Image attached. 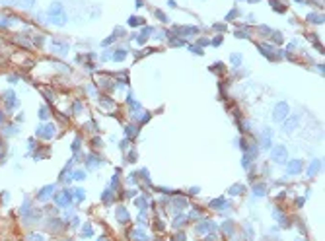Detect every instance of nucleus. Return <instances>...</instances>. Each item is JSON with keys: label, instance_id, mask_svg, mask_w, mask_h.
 Returning <instances> with one entry per match:
<instances>
[{"label": "nucleus", "instance_id": "nucleus-2", "mask_svg": "<svg viewBox=\"0 0 325 241\" xmlns=\"http://www.w3.org/2000/svg\"><path fill=\"white\" fill-rule=\"evenodd\" d=\"M286 115H288V103H279V105H275V109H273V119L276 122H282L286 119Z\"/></svg>", "mask_w": 325, "mask_h": 241}, {"label": "nucleus", "instance_id": "nucleus-4", "mask_svg": "<svg viewBox=\"0 0 325 241\" xmlns=\"http://www.w3.org/2000/svg\"><path fill=\"white\" fill-rule=\"evenodd\" d=\"M175 33L177 35H195V33H199V27H195V25H183V27H181V25H177V27H175Z\"/></svg>", "mask_w": 325, "mask_h": 241}, {"label": "nucleus", "instance_id": "nucleus-17", "mask_svg": "<svg viewBox=\"0 0 325 241\" xmlns=\"http://www.w3.org/2000/svg\"><path fill=\"white\" fill-rule=\"evenodd\" d=\"M117 218H119L121 222H127V220H129V214H127L125 208H119V210H117Z\"/></svg>", "mask_w": 325, "mask_h": 241}, {"label": "nucleus", "instance_id": "nucleus-33", "mask_svg": "<svg viewBox=\"0 0 325 241\" xmlns=\"http://www.w3.org/2000/svg\"><path fill=\"white\" fill-rule=\"evenodd\" d=\"M197 43H199L201 47H206V45H210V41H209V39H199Z\"/></svg>", "mask_w": 325, "mask_h": 241}, {"label": "nucleus", "instance_id": "nucleus-14", "mask_svg": "<svg viewBox=\"0 0 325 241\" xmlns=\"http://www.w3.org/2000/svg\"><path fill=\"white\" fill-rule=\"evenodd\" d=\"M269 2H271V6H273V8H275V10H276L279 14H284V12H286V8L282 6V4L279 2V0H269Z\"/></svg>", "mask_w": 325, "mask_h": 241}, {"label": "nucleus", "instance_id": "nucleus-12", "mask_svg": "<svg viewBox=\"0 0 325 241\" xmlns=\"http://www.w3.org/2000/svg\"><path fill=\"white\" fill-rule=\"evenodd\" d=\"M150 33H152V27H144V29H142V33H140V35L136 37V41H138V43H140V45H142V43L146 41V37L150 35Z\"/></svg>", "mask_w": 325, "mask_h": 241}, {"label": "nucleus", "instance_id": "nucleus-40", "mask_svg": "<svg viewBox=\"0 0 325 241\" xmlns=\"http://www.w3.org/2000/svg\"><path fill=\"white\" fill-rule=\"evenodd\" d=\"M296 2H304V0H296Z\"/></svg>", "mask_w": 325, "mask_h": 241}, {"label": "nucleus", "instance_id": "nucleus-5", "mask_svg": "<svg viewBox=\"0 0 325 241\" xmlns=\"http://www.w3.org/2000/svg\"><path fill=\"white\" fill-rule=\"evenodd\" d=\"M37 134L49 140V138H53V134H55V126H53V125H45V126H39V128H37Z\"/></svg>", "mask_w": 325, "mask_h": 241}, {"label": "nucleus", "instance_id": "nucleus-7", "mask_svg": "<svg viewBox=\"0 0 325 241\" xmlns=\"http://www.w3.org/2000/svg\"><path fill=\"white\" fill-rule=\"evenodd\" d=\"M257 49H259L261 53H263V55L267 57L269 60H275V53H273V47H271V45H261V43H259V45H257Z\"/></svg>", "mask_w": 325, "mask_h": 241}, {"label": "nucleus", "instance_id": "nucleus-26", "mask_svg": "<svg viewBox=\"0 0 325 241\" xmlns=\"http://www.w3.org/2000/svg\"><path fill=\"white\" fill-rule=\"evenodd\" d=\"M243 191V187L242 185H236V187H232L230 189V195H238V192H242Z\"/></svg>", "mask_w": 325, "mask_h": 241}, {"label": "nucleus", "instance_id": "nucleus-27", "mask_svg": "<svg viewBox=\"0 0 325 241\" xmlns=\"http://www.w3.org/2000/svg\"><path fill=\"white\" fill-rule=\"evenodd\" d=\"M255 195H259V196H263V195H265V187H263V185H261V187L257 185V187H255Z\"/></svg>", "mask_w": 325, "mask_h": 241}, {"label": "nucleus", "instance_id": "nucleus-25", "mask_svg": "<svg viewBox=\"0 0 325 241\" xmlns=\"http://www.w3.org/2000/svg\"><path fill=\"white\" fill-rule=\"evenodd\" d=\"M238 16H239L238 10H230V12L226 14V20H234V18H238Z\"/></svg>", "mask_w": 325, "mask_h": 241}, {"label": "nucleus", "instance_id": "nucleus-16", "mask_svg": "<svg viewBox=\"0 0 325 241\" xmlns=\"http://www.w3.org/2000/svg\"><path fill=\"white\" fill-rule=\"evenodd\" d=\"M53 191H55V187H53V185H51V187H45V189L39 192V199H41V200H45V196H49Z\"/></svg>", "mask_w": 325, "mask_h": 241}, {"label": "nucleus", "instance_id": "nucleus-29", "mask_svg": "<svg viewBox=\"0 0 325 241\" xmlns=\"http://www.w3.org/2000/svg\"><path fill=\"white\" fill-rule=\"evenodd\" d=\"M88 163H90V165H99V159L94 158V156H90V158H88Z\"/></svg>", "mask_w": 325, "mask_h": 241}, {"label": "nucleus", "instance_id": "nucleus-9", "mask_svg": "<svg viewBox=\"0 0 325 241\" xmlns=\"http://www.w3.org/2000/svg\"><path fill=\"white\" fill-rule=\"evenodd\" d=\"M68 196H70V192H68V191H66V192H62V195H58L57 199H55V200H57V204H61V206H66L68 202H70V199H68Z\"/></svg>", "mask_w": 325, "mask_h": 241}, {"label": "nucleus", "instance_id": "nucleus-19", "mask_svg": "<svg viewBox=\"0 0 325 241\" xmlns=\"http://www.w3.org/2000/svg\"><path fill=\"white\" fill-rule=\"evenodd\" d=\"M129 25H144V20H142V18H135V16H132V18H129Z\"/></svg>", "mask_w": 325, "mask_h": 241}, {"label": "nucleus", "instance_id": "nucleus-10", "mask_svg": "<svg viewBox=\"0 0 325 241\" xmlns=\"http://www.w3.org/2000/svg\"><path fill=\"white\" fill-rule=\"evenodd\" d=\"M319 167H321V162L319 159H316V162H312V165H310V169H308V177H313V175L319 171Z\"/></svg>", "mask_w": 325, "mask_h": 241}, {"label": "nucleus", "instance_id": "nucleus-38", "mask_svg": "<svg viewBox=\"0 0 325 241\" xmlns=\"http://www.w3.org/2000/svg\"><path fill=\"white\" fill-rule=\"evenodd\" d=\"M261 31H263V33H271V29L267 27V25H261Z\"/></svg>", "mask_w": 325, "mask_h": 241}, {"label": "nucleus", "instance_id": "nucleus-42", "mask_svg": "<svg viewBox=\"0 0 325 241\" xmlns=\"http://www.w3.org/2000/svg\"><path fill=\"white\" fill-rule=\"evenodd\" d=\"M0 119H2V115H0Z\"/></svg>", "mask_w": 325, "mask_h": 241}, {"label": "nucleus", "instance_id": "nucleus-24", "mask_svg": "<svg viewBox=\"0 0 325 241\" xmlns=\"http://www.w3.org/2000/svg\"><path fill=\"white\" fill-rule=\"evenodd\" d=\"M14 18H4L2 21H0V27H6V25H10V24H14Z\"/></svg>", "mask_w": 325, "mask_h": 241}, {"label": "nucleus", "instance_id": "nucleus-20", "mask_svg": "<svg viewBox=\"0 0 325 241\" xmlns=\"http://www.w3.org/2000/svg\"><path fill=\"white\" fill-rule=\"evenodd\" d=\"M18 2H20V6H22V8H31L35 4V0H18Z\"/></svg>", "mask_w": 325, "mask_h": 241}, {"label": "nucleus", "instance_id": "nucleus-13", "mask_svg": "<svg viewBox=\"0 0 325 241\" xmlns=\"http://www.w3.org/2000/svg\"><path fill=\"white\" fill-rule=\"evenodd\" d=\"M53 43H55V45H53V49H55V51H58L61 55H65V53L68 51V45H61L62 41H53Z\"/></svg>", "mask_w": 325, "mask_h": 241}, {"label": "nucleus", "instance_id": "nucleus-30", "mask_svg": "<svg viewBox=\"0 0 325 241\" xmlns=\"http://www.w3.org/2000/svg\"><path fill=\"white\" fill-rule=\"evenodd\" d=\"M273 39H276V45H280V43H282V35L276 31V33H273Z\"/></svg>", "mask_w": 325, "mask_h": 241}, {"label": "nucleus", "instance_id": "nucleus-15", "mask_svg": "<svg viewBox=\"0 0 325 241\" xmlns=\"http://www.w3.org/2000/svg\"><path fill=\"white\" fill-rule=\"evenodd\" d=\"M269 146H271V130L265 128V132H263V148H269Z\"/></svg>", "mask_w": 325, "mask_h": 241}, {"label": "nucleus", "instance_id": "nucleus-31", "mask_svg": "<svg viewBox=\"0 0 325 241\" xmlns=\"http://www.w3.org/2000/svg\"><path fill=\"white\" fill-rule=\"evenodd\" d=\"M172 43H173L175 47H183V45H185V41H183V39H172Z\"/></svg>", "mask_w": 325, "mask_h": 241}, {"label": "nucleus", "instance_id": "nucleus-21", "mask_svg": "<svg viewBox=\"0 0 325 241\" xmlns=\"http://www.w3.org/2000/svg\"><path fill=\"white\" fill-rule=\"evenodd\" d=\"M210 206H214V208H222V206H226V200H224V199L212 200V202H210Z\"/></svg>", "mask_w": 325, "mask_h": 241}, {"label": "nucleus", "instance_id": "nucleus-34", "mask_svg": "<svg viewBox=\"0 0 325 241\" xmlns=\"http://www.w3.org/2000/svg\"><path fill=\"white\" fill-rule=\"evenodd\" d=\"M212 27H214L216 31H224V29H226V27H224V25H222V24H214V25H212Z\"/></svg>", "mask_w": 325, "mask_h": 241}, {"label": "nucleus", "instance_id": "nucleus-41", "mask_svg": "<svg viewBox=\"0 0 325 241\" xmlns=\"http://www.w3.org/2000/svg\"><path fill=\"white\" fill-rule=\"evenodd\" d=\"M98 241H105V239H98Z\"/></svg>", "mask_w": 325, "mask_h": 241}, {"label": "nucleus", "instance_id": "nucleus-3", "mask_svg": "<svg viewBox=\"0 0 325 241\" xmlns=\"http://www.w3.org/2000/svg\"><path fill=\"white\" fill-rule=\"evenodd\" d=\"M271 156L276 163H284L286 162V148L284 146H275L273 152H271Z\"/></svg>", "mask_w": 325, "mask_h": 241}, {"label": "nucleus", "instance_id": "nucleus-8", "mask_svg": "<svg viewBox=\"0 0 325 241\" xmlns=\"http://www.w3.org/2000/svg\"><path fill=\"white\" fill-rule=\"evenodd\" d=\"M298 126V117H290V119H286V122H284V132H292L294 128Z\"/></svg>", "mask_w": 325, "mask_h": 241}, {"label": "nucleus", "instance_id": "nucleus-37", "mask_svg": "<svg viewBox=\"0 0 325 241\" xmlns=\"http://www.w3.org/2000/svg\"><path fill=\"white\" fill-rule=\"evenodd\" d=\"M39 117H43V119H47V109L43 107V109H39Z\"/></svg>", "mask_w": 325, "mask_h": 241}, {"label": "nucleus", "instance_id": "nucleus-18", "mask_svg": "<svg viewBox=\"0 0 325 241\" xmlns=\"http://www.w3.org/2000/svg\"><path fill=\"white\" fill-rule=\"evenodd\" d=\"M125 57H127V51L121 49V51H117L115 55H113V60H117V62H119V60H125Z\"/></svg>", "mask_w": 325, "mask_h": 241}, {"label": "nucleus", "instance_id": "nucleus-32", "mask_svg": "<svg viewBox=\"0 0 325 241\" xmlns=\"http://www.w3.org/2000/svg\"><path fill=\"white\" fill-rule=\"evenodd\" d=\"M220 43H222V37H220V35H218V37H216V39H214V41H210V45H214V47H218V45H220Z\"/></svg>", "mask_w": 325, "mask_h": 241}, {"label": "nucleus", "instance_id": "nucleus-35", "mask_svg": "<svg viewBox=\"0 0 325 241\" xmlns=\"http://www.w3.org/2000/svg\"><path fill=\"white\" fill-rule=\"evenodd\" d=\"M236 35H238V37H246V39L249 37V33H247V31H236Z\"/></svg>", "mask_w": 325, "mask_h": 241}, {"label": "nucleus", "instance_id": "nucleus-36", "mask_svg": "<svg viewBox=\"0 0 325 241\" xmlns=\"http://www.w3.org/2000/svg\"><path fill=\"white\" fill-rule=\"evenodd\" d=\"M76 196H78V200H84V191L78 189V191H76Z\"/></svg>", "mask_w": 325, "mask_h": 241}, {"label": "nucleus", "instance_id": "nucleus-22", "mask_svg": "<svg viewBox=\"0 0 325 241\" xmlns=\"http://www.w3.org/2000/svg\"><path fill=\"white\" fill-rule=\"evenodd\" d=\"M230 60H232V64H236V66H238V64L242 62V55H238V53H234V55L230 57Z\"/></svg>", "mask_w": 325, "mask_h": 241}, {"label": "nucleus", "instance_id": "nucleus-23", "mask_svg": "<svg viewBox=\"0 0 325 241\" xmlns=\"http://www.w3.org/2000/svg\"><path fill=\"white\" fill-rule=\"evenodd\" d=\"M101 199H103L105 202H111V200H113V192H111V191H105L103 195H101Z\"/></svg>", "mask_w": 325, "mask_h": 241}, {"label": "nucleus", "instance_id": "nucleus-39", "mask_svg": "<svg viewBox=\"0 0 325 241\" xmlns=\"http://www.w3.org/2000/svg\"><path fill=\"white\" fill-rule=\"evenodd\" d=\"M249 2H259V0H249Z\"/></svg>", "mask_w": 325, "mask_h": 241}, {"label": "nucleus", "instance_id": "nucleus-28", "mask_svg": "<svg viewBox=\"0 0 325 241\" xmlns=\"http://www.w3.org/2000/svg\"><path fill=\"white\" fill-rule=\"evenodd\" d=\"M156 16H158V20H162V21H168V16L164 14V12H160V10H156Z\"/></svg>", "mask_w": 325, "mask_h": 241}, {"label": "nucleus", "instance_id": "nucleus-1", "mask_svg": "<svg viewBox=\"0 0 325 241\" xmlns=\"http://www.w3.org/2000/svg\"><path fill=\"white\" fill-rule=\"evenodd\" d=\"M47 20H49V24L53 25H66L68 21V16L65 12V8H62L61 2H53L49 12H47Z\"/></svg>", "mask_w": 325, "mask_h": 241}, {"label": "nucleus", "instance_id": "nucleus-11", "mask_svg": "<svg viewBox=\"0 0 325 241\" xmlns=\"http://www.w3.org/2000/svg\"><path fill=\"white\" fill-rule=\"evenodd\" d=\"M306 20L308 21H313V24H323V16H319V14H308L306 16Z\"/></svg>", "mask_w": 325, "mask_h": 241}, {"label": "nucleus", "instance_id": "nucleus-6", "mask_svg": "<svg viewBox=\"0 0 325 241\" xmlns=\"http://www.w3.org/2000/svg\"><path fill=\"white\" fill-rule=\"evenodd\" d=\"M302 171V162L300 159H292L288 163V175H298Z\"/></svg>", "mask_w": 325, "mask_h": 241}]
</instances>
